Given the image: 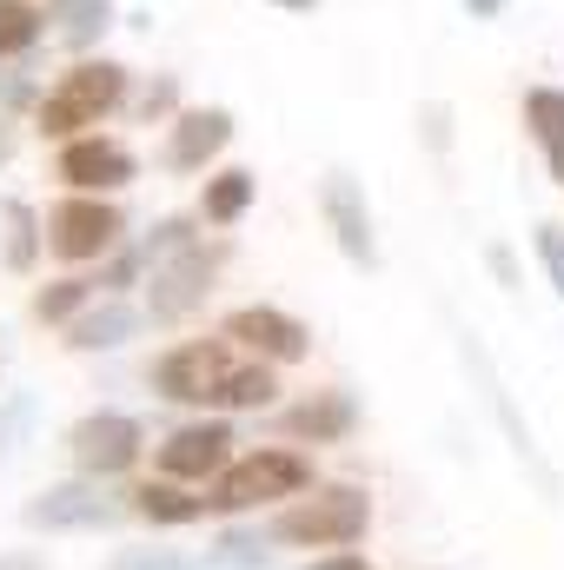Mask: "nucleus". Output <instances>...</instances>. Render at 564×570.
Here are the masks:
<instances>
[{"label":"nucleus","mask_w":564,"mask_h":570,"mask_svg":"<svg viewBox=\"0 0 564 570\" xmlns=\"http://www.w3.org/2000/svg\"><path fill=\"white\" fill-rule=\"evenodd\" d=\"M146 385L166 405H193V412H213V419H226V412H266L280 399L273 365L233 352L226 338H186V345L159 352L153 372H146Z\"/></svg>","instance_id":"f257e3e1"},{"label":"nucleus","mask_w":564,"mask_h":570,"mask_svg":"<svg viewBox=\"0 0 564 570\" xmlns=\"http://www.w3.org/2000/svg\"><path fill=\"white\" fill-rule=\"evenodd\" d=\"M260 531L292 551H352L372 531V491L366 484H305L299 504H285Z\"/></svg>","instance_id":"f03ea898"},{"label":"nucleus","mask_w":564,"mask_h":570,"mask_svg":"<svg viewBox=\"0 0 564 570\" xmlns=\"http://www.w3.org/2000/svg\"><path fill=\"white\" fill-rule=\"evenodd\" d=\"M120 107H127V67L120 60H74L33 100V127L47 140H80V134H100V120Z\"/></svg>","instance_id":"7ed1b4c3"},{"label":"nucleus","mask_w":564,"mask_h":570,"mask_svg":"<svg viewBox=\"0 0 564 570\" xmlns=\"http://www.w3.org/2000/svg\"><path fill=\"white\" fill-rule=\"evenodd\" d=\"M312 484V458L292 451V444H260L246 458H233L200 498H206V518H246L260 504H280V498H299Z\"/></svg>","instance_id":"20e7f679"},{"label":"nucleus","mask_w":564,"mask_h":570,"mask_svg":"<svg viewBox=\"0 0 564 570\" xmlns=\"http://www.w3.org/2000/svg\"><path fill=\"white\" fill-rule=\"evenodd\" d=\"M40 246L60 259V266H94L107 259L114 246H127V213L114 199H94V193H67L47 226H40Z\"/></svg>","instance_id":"39448f33"},{"label":"nucleus","mask_w":564,"mask_h":570,"mask_svg":"<svg viewBox=\"0 0 564 570\" xmlns=\"http://www.w3.org/2000/svg\"><path fill=\"white\" fill-rule=\"evenodd\" d=\"M226 239H193L186 253H173V259H159V266H146V312L140 318H153V325H179L186 312H200L206 305V292H213V279H220V266H226Z\"/></svg>","instance_id":"423d86ee"},{"label":"nucleus","mask_w":564,"mask_h":570,"mask_svg":"<svg viewBox=\"0 0 564 570\" xmlns=\"http://www.w3.org/2000/svg\"><path fill=\"white\" fill-rule=\"evenodd\" d=\"M127 518V498H114L100 478H60L20 504L27 531H114Z\"/></svg>","instance_id":"0eeeda50"},{"label":"nucleus","mask_w":564,"mask_h":570,"mask_svg":"<svg viewBox=\"0 0 564 570\" xmlns=\"http://www.w3.org/2000/svg\"><path fill=\"white\" fill-rule=\"evenodd\" d=\"M146 451V425L134 412H87L80 425L67 431V458H74V478H120L134 471Z\"/></svg>","instance_id":"6e6552de"},{"label":"nucleus","mask_w":564,"mask_h":570,"mask_svg":"<svg viewBox=\"0 0 564 570\" xmlns=\"http://www.w3.org/2000/svg\"><path fill=\"white\" fill-rule=\"evenodd\" d=\"M233 425L226 419H213V412H200V419H186V425H173L159 438V451H153V464H159V478H173V484H213L226 464H233Z\"/></svg>","instance_id":"1a4fd4ad"},{"label":"nucleus","mask_w":564,"mask_h":570,"mask_svg":"<svg viewBox=\"0 0 564 570\" xmlns=\"http://www.w3.org/2000/svg\"><path fill=\"white\" fill-rule=\"evenodd\" d=\"M220 338H226L233 352L273 365V372H280V365H299V358L312 352V325L292 318V312H280V305H240V312H226Z\"/></svg>","instance_id":"9d476101"},{"label":"nucleus","mask_w":564,"mask_h":570,"mask_svg":"<svg viewBox=\"0 0 564 570\" xmlns=\"http://www.w3.org/2000/svg\"><path fill=\"white\" fill-rule=\"evenodd\" d=\"M54 173H60L67 193L107 199V193H127L140 179V159H134V146L107 140V134H80V140H60V166Z\"/></svg>","instance_id":"9b49d317"},{"label":"nucleus","mask_w":564,"mask_h":570,"mask_svg":"<svg viewBox=\"0 0 564 570\" xmlns=\"http://www.w3.org/2000/svg\"><path fill=\"white\" fill-rule=\"evenodd\" d=\"M319 213H325V233H332V246L359 266V273H372L379 266V233H372V206H366V186L352 179V173H325L319 179Z\"/></svg>","instance_id":"f8f14e48"},{"label":"nucleus","mask_w":564,"mask_h":570,"mask_svg":"<svg viewBox=\"0 0 564 570\" xmlns=\"http://www.w3.org/2000/svg\"><path fill=\"white\" fill-rule=\"evenodd\" d=\"M273 431H280L285 444H346L359 431V399L346 385H325V392L285 405L280 419H273Z\"/></svg>","instance_id":"ddd939ff"},{"label":"nucleus","mask_w":564,"mask_h":570,"mask_svg":"<svg viewBox=\"0 0 564 570\" xmlns=\"http://www.w3.org/2000/svg\"><path fill=\"white\" fill-rule=\"evenodd\" d=\"M233 146V114L226 107H179L166 120V173H206Z\"/></svg>","instance_id":"4468645a"},{"label":"nucleus","mask_w":564,"mask_h":570,"mask_svg":"<svg viewBox=\"0 0 564 570\" xmlns=\"http://www.w3.org/2000/svg\"><path fill=\"white\" fill-rule=\"evenodd\" d=\"M140 325H146L140 305H127V298H94V305H80V312L60 325V332H67L60 345H67V352H120L127 338H140Z\"/></svg>","instance_id":"2eb2a0df"},{"label":"nucleus","mask_w":564,"mask_h":570,"mask_svg":"<svg viewBox=\"0 0 564 570\" xmlns=\"http://www.w3.org/2000/svg\"><path fill=\"white\" fill-rule=\"evenodd\" d=\"M458 358H465V365L478 372V385H485V399H492V412L505 419V438H512V451H518V458H525V464L538 471V484H545V491H558V478H552V464L538 458V438H532V425H518V412H512V399H505V385H498V372H492V358H485V345H478L471 332H458Z\"/></svg>","instance_id":"dca6fc26"},{"label":"nucleus","mask_w":564,"mask_h":570,"mask_svg":"<svg viewBox=\"0 0 564 570\" xmlns=\"http://www.w3.org/2000/svg\"><path fill=\"white\" fill-rule=\"evenodd\" d=\"M127 518H146V524L179 531V524H200V518H206V498L186 491V484H173V478H153L140 491H127Z\"/></svg>","instance_id":"f3484780"},{"label":"nucleus","mask_w":564,"mask_h":570,"mask_svg":"<svg viewBox=\"0 0 564 570\" xmlns=\"http://www.w3.org/2000/svg\"><path fill=\"white\" fill-rule=\"evenodd\" d=\"M525 134L545 153L552 186H564V87H532L525 94Z\"/></svg>","instance_id":"a211bd4d"},{"label":"nucleus","mask_w":564,"mask_h":570,"mask_svg":"<svg viewBox=\"0 0 564 570\" xmlns=\"http://www.w3.org/2000/svg\"><path fill=\"white\" fill-rule=\"evenodd\" d=\"M253 199H260V179H253L246 166H226V173H213L206 193H200V226H240V219L253 213Z\"/></svg>","instance_id":"6ab92c4d"},{"label":"nucleus","mask_w":564,"mask_h":570,"mask_svg":"<svg viewBox=\"0 0 564 570\" xmlns=\"http://www.w3.org/2000/svg\"><path fill=\"white\" fill-rule=\"evenodd\" d=\"M0 259H7V273H33L40 266V213L27 206V199H0Z\"/></svg>","instance_id":"aec40b11"},{"label":"nucleus","mask_w":564,"mask_h":570,"mask_svg":"<svg viewBox=\"0 0 564 570\" xmlns=\"http://www.w3.org/2000/svg\"><path fill=\"white\" fill-rule=\"evenodd\" d=\"M206 570H273V538L260 524H233L213 538V551L200 558Z\"/></svg>","instance_id":"412c9836"},{"label":"nucleus","mask_w":564,"mask_h":570,"mask_svg":"<svg viewBox=\"0 0 564 570\" xmlns=\"http://www.w3.org/2000/svg\"><path fill=\"white\" fill-rule=\"evenodd\" d=\"M47 33L40 0H0V60H27Z\"/></svg>","instance_id":"4be33fe9"},{"label":"nucleus","mask_w":564,"mask_h":570,"mask_svg":"<svg viewBox=\"0 0 564 570\" xmlns=\"http://www.w3.org/2000/svg\"><path fill=\"white\" fill-rule=\"evenodd\" d=\"M80 305H94V279L87 273H67V279H47L33 292V318L40 325H67Z\"/></svg>","instance_id":"5701e85b"},{"label":"nucleus","mask_w":564,"mask_h":570,"mask_svg":"<svg viewBox=\"0 0 564 570\" xmlns=\"http://www.w3.org/2000/svg\"><path fill=\"white\" fill-rule=\"evenodd\" d=\"M200 239V219H186V213H166V219H153V233H146L140 246V266H159V259H173V253H186Z\"/></svg>","instance_id":"b1692460"},{"label":"nucleus","mask_w":564,"mask_h":570,"mask_svg":"<svg viewBox=\"0 0 564 570\" xmlns=\"http://www.w3.org/2000/svg\"><path fill=\"white\" fill-rule=\"evenodd\" d=\"M100 273H87L94 279V298H120V292H134V285L146 279V266H140V253L134 246H114L107 259H94Z\"/></svg>","instance_id":"393cba45"},{"label":"nucleus","mask_w":564,"mask_h":570,"mask_svg":"<svg viewBox=\"0 0 564 570\" xmlns=\"http://www.w3.org/2000/svg\"><path fill=\"white\" fill-rule=\"evenodd\" d=\"M114 20H120V13H114V0H87V7H74V13L60 20V40H67L74 53H87V47H94Z\"/></svg>","instance_id":"a878e982"},{"label":"nucleus","mask_w":564,"mask_h":570,"mask_svg":"<svg viewBox=\"0 0 564 570\" xmlns=\"http://www.w3.org/2000/svg\"><path fill=\"white\" fill-rule=\"evenodd\" d=\"M107 570H206V564L186 558V551H159V544H146V551H120Z\"/></svg>","instance_id":"bb28decb"},{"label":"nucleus","mask_w":564,"mask_h":570,"mask_svg":"<svg viewBox=\"0 0 564 570\" xmlns=\"http://www.w3.org/2000/svg\"><path fill=\"white\" fill-rule=\"evenodd\" d=\"M532 246H538V266H545L552 292L564 298V226H558V219H545V226L532 233Z\"/></svg>","instance_id":"cd10ccee"},{"label":"nucleus","mask_w":564,"mask_h":570,"mask_svg":"<svg viewBox=\"0 0 564 570\" xmlns=\"http://www.w3.org/2000/svg\"><path fill=\"white\" fill-rule=\"evenodd\" d=\"M27 425H33V399H27V392H13V399L0 405V458H13V451H20Z\"/></svg>","instance_id":"c85d7f7f"},{"label":"nucleus","mask_w":564,"mask_h":570,"mask_svg":"<svg viewBox=\"0 0 564 570\" xmlns=\"http://www.w3.org/2000/svg\"><path fill=\"white\" fill-rule=\"evenodd\" d=\"M134 114H140L146 127H153V120H173V114H179V80H173V73H159V80L140 94V107H134Z\"/></svg>","instance_id":"c756f323"},{"label":"nucleus","mask_w":564,"mask_h":570,"mask_svg":"<svg viewBox=\"0 0 564 570\" xmlns=\"http://www.w3.org/2000/svg\"><path fill=\"white\" fill-rule=\"evenodd\" d=\"M305 570H372V564H366V551H325V558H312Z\"/></svg>","instance_id":"7c9ffc66"},{"label":"nucleus","mask_w":564,"mask_h":570,"mask_svg":"<svg viewBox=\"0 0 564 570\" xmlns=\"http://www.w3.org/2000/svg\"><path fill=\"white\" fill-rule=\"evenodd\" d=\"M0 570H47L40 551H0Z\"/></svg>","instance_id":"2f4dec72"},{"label":"nucleus","mask_w":564,"mask_h":570,"mask_svg":"<svg viewBox=\"0 0 564 570\" xmlns=\"http://www.w3.org/2000/svg\"><path fill=\"white\" fill-rule=\"evenodd\" d=\"M20 153V127H13V114H0V166Z\"/></svg>","instance_id":"473e14b6"},{"label":"nucleus","mask_w":564,"mask_h":570,"mask_svg":"<svg viewBox=\"0 0 564 570\" xmlns=\"http://www.w3.org/2000/svg\"><path fill=\"white\" fill-rule=\"evenodd\" d=\"M485 259H492V273H498V279H505V285H518V266H512V253H505V246H492Z\"/></svg>","instance_id":"72a5a7b5"},{"label":"nucleus","mask_w":564,"mask_h":570,"mask_svg":"<svg viewBox=\"0 0 564 570\" xmlns=\"http://www.w3.org/2000/svg\"><path fill=\"white\" fill-rule=\"evenodd\" d=\"M505 7H512V0H465V13H471V20H498Z\"/></svg>","instance_id":"f704fd0d"},{"label":"nucleus","mask_w":564,"mask_h":570,"mask_svg":"<svg viewBox=\"0 0 564 570\" xmlns=\"http://www.w3.org/2000/svg\"><path fill=\"white\" fill-rule=\"evenodd\" d=\"M74 7H87V0H40V13H47V20H67Z\"/></svg>","instance_id":"c9c22d12"},{"label":"nucleus","mask_w":564,"mask_h":570,"mask_svg":"<svg viewBox=\"0 0 564 570\" xmlns=\"http://www.w3.org/2000/svg\"><path fill=\"white\" fill-rule=\"evenodd\" d=\"M273 7H280V13H312L319 0H273Z\"/></svg>","instance_id":"e433bc0d"}]
</instances>
